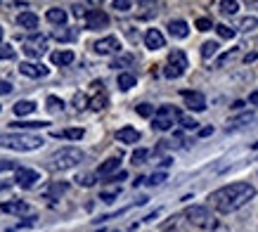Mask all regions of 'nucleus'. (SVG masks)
Listing matches in <instances>:
<instances>
[{
  "instance_id": "36",
  "label": "nucleus",
  "mask_w": 258,
  "mask_h": 232,
  "mask_svg": "<svg viewBox=\"0 0 258 232\" xmlns=\"http://www.w3.org/2000/svg\"><path fill=\"white\" fill-rule=\"evenodd\" d=\"M0 60H15V47L12 45H0Z\"/></svg>"
},
{
  "instance_id": "46",
  "label": "nucleus",
  "mask_w": 258,
  "mask_h": 232,
  "mask_svg": "<svg viewBox=\"0 0 258 232\" xmlns=\"http://www.w3.org/2000/svg\"><path fill=\"white\" fill-rule=\"evenodd\" d=\"M116 197H118V192H102V197H100V199L104 201V204H111V201L116 199Z\"/></svg>"
},
{
  "instance_id": "31",
  "label": "nucleus",
  "mask_w": 258,
  "mask_h": 232,
  "mask_svg": "<svg viewBox=\"0 0 258 232\" xmlns=\"http://www.w3.org/2000/svg\"><path fill=\"white\" fill-rule=\"evenodd\" d=\"M74 107H76V109H86V107H90V100H88L83 93H76V95H74Z\"/></svg>"
},
{
  "instance_id": "8",
  "label": "nucleus",
  "mask_w": 258,
  "mask_h": 232,
  "mask_svg": "<svg viewBox=\"0 0 258 232\" xmlns=\"http://www.w3.org/2000/svg\"><path fill=\"white\" fill-rule=\"evenodd\" d=\"M93 50L97 54H116L121 50V43H118L116 36H107V38H100L93 43Z\"/></svg>"
},
{
  "instance_id": "28",
  "label": "nucleus",
  "mask_w": 258,
  "mask_h": 232,
  "mask_svg": "<svg viewBox=\"0 0 258 232\" xmlns=\"http://www.w3.org/2000/svg\"><path fill=\"white\" fill-rule=\"evenodd\" d=\"M256 26H258V19H256V17H244L242 22H239V29H242V31H253Z\"/></svg>"
},
{
  "instance_id": "16",
  "label": "nucleus",
  "mask_w": 258,
  "mask_h": 232,
  "mask_svg": "<svg viewBox=\"0 0 258 232\" xmlns=\"http://www.w3.org/2000/svg\"><path fill=\"white\" fill-rule=\"evenodd\" d=\"M116 140L118 142H123V145H133V142L140 140V133L135 131V128H131V126H125V128L116 131Z\"/></svg>"
},
{
  "instance_id": "56",
  "label": "nucleus",
  "mask_w": 258,
  "mask_h": 232,
  "mask_svg": "<svg viewBox=\"0 0 258 232\" xmlns=\"http://www.w3.org/2000/svg\"><path fill=\"white\" fill-rule=\"evenodd\" d=\"M0 170H3V166H0Z\"/></svg>"
},
{
  "instance_id": "37",
  "label": "nucleus",
  "mask_w": 258,
  "mask_h": 232,
  "mask_svg": "<svg viewBox=\"0 0 258 232\" xmlns=\"http://www.w3.org/2000/svg\"><path fill=\"white\" fill-rule=\"evenodd\" d=\"M62 135L64 138H69V140H81L83 138V128H69V131H64Z\"/></svg>"
},
{
  "instance_id": "39",
  "label": "nucleus",
  "mask_w": 258,
  "mask_h": 232,
  "mask_svg": "<svg viewBox=\"0 0 258 232\" xmlns=\"http://www.w3.org/2000/svg\"><path fill=\"white\" fill-rule=\"evenodd\" d=\"M74 17H76V19H88V12H90V10H86L83 8V5H74Z\"/></svg>"
},
{
  "instance_id": "3",
  "label": "nucleus",
  "mask_w": 258,
  "mask_h": 232,
  "mask_svg": "<svg viewBox=\"0 0 258 232\" xmlns=\"http://www.w3.org/2000/svg\"><path fill=\"white\" fill-rule=\"evenodd\" d=\"M185 218H187L189 225H195V227H199V230H211L216 232L218 230V218L211 213V209L209 206H187L185 209Z\"/></svg>"
},
{
  "instance_id": "49",
  "label": "nucleus",
  "mask_w": 258,
  "mask_h": 232,
  "mask_svg": "<svg viewBox=\"0 0 258 232\" xmlns=\"http://www.w3.org/2000/svg\"><path fill=\"white\" fill-rule=\"evenodd\" d=\"M125 178H128V173H125V170H118L116 176H111L109 180H114V183H118V180H125Z\"/></svg>"
},
{
  "instance_id": "47",
  "label": "nucleus",
  "mask_w": 258,
  "mask_h": 232,
  "mask_svg": "<svg viewBox=\"0 0 258 232\" xmlns=\"http://www.w3.org/2000/svg\"><path fill=\"white\" fill-rule=\"evenodd\" d=\"M12 93V85L8 81H0V95H10Z\"/></svg>"
},
{
  "instance_id": "13",
  "label": "nucleus",
  "mask_w": 258,
  "mask_h": 232,
  "mask_svg": "<svg viewBox=\"0 0 258 232\" xmlns=\"http://www.w3.org/2000/svg\"><path fill=\"white\" fill-rule=\"evenodd\" d=\"M145 45H147L149 50H161V47L166 45L164 33L159 31V29H149V31L145 33Z\"/></svg>"
},
{
  "instance_id": "41",
  "label": "nucleus",
  "mask_w": 258,
  "mask_h": 232,
  "mask_svg": "<svg viewBox=\"0 0 258 232\" xmlns=\"http://www.w3.org/2000/svg\"><path fill=\"white\" fill-rule=\"evenodd\" d=\"M232 57H235V50H230V52H225L223 57H218V62H216V67H218V69H220V67H225V64L230 62Z\"/></svg>"
},
{
  "instance_id": "53",
  "label": "nucleus",
  "mask_w": 258,
  "mask_h": 232,
  "mask_svg": "<svg viewBox=\"0 0 258 232\" xmlns=\"http://www.w3.org/2000/svg\"><path fill=\"white\" fill-rule=\"evenodd\" d=\"M244 107V102L242 100H235V104H232V109H242Z\"/></svg>"
},
{
  "instance_id": "17",
  "label": "nucleus",
  "mask_w": 258,
  "mask_h": 232,
  "mask_svg": "<svg viewBox=\"0 0 258 232\" xmlns=\"http://www.w3.org/2000/svg\"><path fill=\"white\" fill-rule=\"evenodd\" d=\"M45 17H47V22L55 24V26H64V24H67V19H69V15H67L62 8H50Z\"/></svg>"
},
{
  "instance_id": "44",
  "label": "nucleus",
  "mask_w": 258,
  "mask_h": 232,
  "mask_svg": "<svg viewBox=\"0 0 258 232\" xmlns=\"http://www.w3.org/2000/svg\"><path fill=\"white\" fill-rule=\"evenodd\" d=\"M164 180H166V173H154V176H152L147 183H149V185H161Z\"/></svg>"
},
{
  "instance_id": "55",
  "label": "nucleus",
  "mask_w": 258,
  "mask_h": 232,
  "mask_svg": "<svg viewBox=\"0 0 258 232\" xmlns=\"http://www.w3.org/2000/svg\"><path fill=\"white\" fill-rule=\"evenodd\" d=\"M0 43H3V26H0Z\"/></svg>"
},
{
  "instance_id": "51",
  "label": "nucleus",
  "mask_w": 258,
  "mask_h": 232,
  "mask_svg": "<svg viewBox=\"0 0 258 232\" xmlns=\"http://www.w3.org/2000/svg\"><path fill=\"white\" fill-rule=\"evenodd\" d=\"M213 133V128H202V131H199V135H202V138H206V135H211Z\"/></svg>"
},
{
  "instance_id": "19",
  "label": "nucleus",
  "mask_w": 258,
  "mask_h": 232,
  "mask_svg": "<svg viewBox=\"0 0 258 232\" xmlns=\"http://www.w3.org/2000/svg\"><path fill=\"white\" fill-rule=\"evenodd\" d=\"M71 62H74V52L71 50H57V52H52V64L55 67H67Z\"/></svg>"
},
{
  "instance_id": "54",
  "label": "nucleus",
  "mask_w": 258,
  "mask_h": 232,
  "mask_svg": "<svg viewBox=\"0 0 258 232\" xmlns=\"http://www.w3.org/2000/svg\"><path fill=\"white\" fill-rule=\"evenodd\" d=\"M5 187H8V183H0V190H5Z\"/></svg>"
},
{
  "instance_id": "48",
  "label": "nucleus",
  "mask_w": 258,
  "mask_h": 232,
  "mask_svg": "<svg viewBox=\"0 0 258 232\" xmlns=\"http://www.w3.org/2000/svg\"><path fill=\"white\" fill-rule=\"evenodd\" d=\"M26 43H31V45H45V38H43V36H33V38L26 40Z\"/></svg>"
},
{
  "instance_id": "50",
  "label": "nucleus",
  "mask_w": 258,
  "mask_h": 232,
  "mask_svg": "<svg viewBox=\"0 0 258 232\" xmlns=\"http://www.w3.org/2000/svg\"><path fill=\"white\" fill-rule=\"evenodd\" d=\"M249 104H253V107H258V90H253V93L249 95Z\"/></svg>"
},
{
  "instance_id": "43",
  "label": "nucleus",
  "mask_w": 258,
  "mask_h": 232,
  "mask_svg": "<svg viewBox=\"0 0 258 232\" xmlns=\"http://www.w3.org/2000/svg\"><path fill=\"white\" fill-rule=\"evenodd\" d=\"M76 180H79V185H83V187L95 185V176H90V173H88V176H81V178H76Z\"/></svg>"
},
{
  "instance_id": "21",
  "label": "nucleus",
  "mask_w": 258,
  "mask_h": 232,
  "mask_svg": "<svg viewBox=\"0 0 258 232\" xmlns=\"http://www.w3.org/2000/svg\"><path fill=\"white\" fill-rule=\"evenodd\" d=\"M67 190H69V185H67V183H55V185L47 187L45 197H50V199H59V197H62Z\"/></svg>"
},
{
  "instance_id": "42",
  "label": "nucleus",
  "mask_w": 258,
  "mask_h": 232,
  "mask_svg": "<svg viewBox=\"0 0 258 232\" xmlns=\"http://www.w3.org/2000/svg\"><path fill=\"white\" fill-rule=\"evenodd\" d=\"M133 62V57H131V54H125V57H118V60H114V64H111V67H114V69H121V67H125V64H131Z\"/></svg>"
},
{
  "instance_id": "12",
  "label": "nucleus",
  "mask_w": 258,
  "mask_h": 232,
  "mask_svg": "<svg viewBox=\"0 0 258 232\" xmlns=\"http://www.w3.org/2000/svg\"><path fill=\"white\" fill-rule=\"evenodd\" d=\"M118 166H121V159H118V156H111V159H107V161L97 168L95 176H97V178H111V176H116Z\"/></svg>"
},
{
  "instance_id": "2",
  "label": "nucleus",
  "mask_w": 258,
  "mask_h": 232,
  "mask_svg": "<svg viewBox=\"0 0 258 232\" xmlns=\"http://www.w3.org/2000/svg\"><path fill=\"white\" fill-rule=\"evenodd\" d=\"M45 145V140L29 133H3L0 135V147L15 149V152H33Z\"/></svg>"
},
{
  "instance_id": "7",
  "label": "nucleus",
  "mask_w": 258,
  "mask_h": 232,
  "mask_svg": "<svg viewBox=\"0 0 258 232\" xmlns=\"http://www.w3.org/2000/svg\"><path fill=\"white\" fill-rule=\"evenodd\" d=\"M86 26H88V31H102V29L109 26V15L104 10H90L86 19Z\"/></svg>"
},
{
  "instance_id": "29",
  "label": "nucleus",
  "mask_w": 258,
  "mask_h": 232,
  "mask_svg": "<svg viewBox=\"0 0 258 232\" xmlns=\"http://www.w3.org/2000/svg\"><path fill=\"white\" fill-rule=\"evenodd\" d=\"M216 31H218V36L220 38H235V29H230V26H225V24H218V26H216Z\"/></svg>"
},
{
  "instance_id": "18",
  "label": "nucleus",
  "mask_w": 258,
  "mask_h": 232,
  "mask_svg": "<svg viewBox=\"0 0 258 232\" xmlns=\"http://www.w3.org/2000/svg\"><path fill=\"white\" fill-rule=\"evenodd\" d=\"M3 211L5 213H17V216H22V213H29V204H24L22 199L19 201H8V204H3Z\"/></svg>"
},
{
  "instance_id": "24",
  "label": "nucleus",
  "mask_w": 258,
  "mask_h": 232,
  "mask_svg": "<svg viewBox=\"0 0 258 232\" xmlns=\"http://www.w3.org/2000/svg\"><path fill=\"white\" fill-rule=\"evenodd\" d=\"M12 128H47V121H12Z\"/></svg>"
},
{
  "instance_id": "32",
  "label": "nucleus",
  "mask_w": 258,
  "mask_h": 232,
  "mask_svg": "<svg viewBox=\"0 0 258 232\" xmlns=\"http://www.w3.org/2000/svg\"><path fill=\"white\" fill-rule=\"evenodd\" d=\"M62 107H64V102L59 100V97H55V95L47 97V109H50V111H62Z\"/></svg>"
},
{
  "instance_id": "9",
  "label": "nucleus",
  "mask_w": 258,
  "mask_h": 232,
  "mask_svg": "<svg viewBox=\"0 0 258 232\" xmlns=\"http://www.w3.org/2000/svg\"><path fill=\"white\" fill-rule=\"evenodd\" d=\"M182 100L192 111H204L206 109V97L197 90H182Z\"/></svg>"
},
{
  "instance_id": "34",
  "label": "nucleus",
  "mask_w": 258,
  "mask_h": 232,
  "mask_svg": "<svg viewBox=\"0 0 258 232\" xmlns=\"http://www.w3.org/2000/svg\"><path fill=\"white\" fill-rule=\"evenodd\" d=\"M111 8L118 10V12H128V10L133 8V3H131V0H114V3H111Z\"/></svg>"
},
{
  "instance_id": "6",
  "label": "nucleus",
  "mask_w": 258,
  "mask_h": 232,
  "mask_svg": "<svg viewBox=\"0 0 258 232\" xmlns=\"http://www.w3.org/2000/svg\"><path fill=\"white\" fill-rule=\"evenodd\" d=\"M185 69H187V57H185V52H182V50H173V52L168 54V64H166V69H164V76L180 78L185 74Z\"/></svg>"
},
{
  "instance_id": "23",
  "label": "nucleus",
  "mask_w": 258,
  "mask_h": 232,
  "mask_svg": "<svg viewBox=\"0 0 258 232\" xmlns=\"http://www.w3.org/2000/svg\"><path fill=\"white\" fill-rule=\"evenodd\" d=\"M107 107V95H104V90H100L97 95H93L90 97V109H95V111H100V109Z\"/></svg>"
},
{
  "instance_id": "38",
  "label": "nucleus",
  "mask_w": 258,
  "mask_h": 232,
  "mask_svg": "<svg viewBox=\"0 0 258 232\" xmlns=\"http://www.w3.org/2000/svg\"><path fill=\"white\" fill-rule=\"evenodd\" d=\"M180 124H182V128H187V131H195L197 126H199L192 116H180Z\"/></svg>"
},
{
  "instance_id": "35",
  "label": "nucleus",
  "mask_w": 258,
  "mask_h": 232,
  "mask_svg": "<svg viewBox=\"0 0 258 232\" xmlns=\"http://www.w3.org/2000/svg\"><path fill=\"white\" fill-rule=\"evenodd\" d=\"M147 156H149V152H147V149H135V152H133V156H131V159H133V163H145V159H147Z\"/></svg>"
},
{
  "instance_id": "1",
  "label": "nucleus",
  "mask_w": 258,
  "mask_h": 232,
  "mask_svg": "<svg viewBox=\"0 0 258 232\" xmlns=\"http://www.w3.org/2000/svg\"><path fill=\"white\" fill-rule=\"evenodd\" d=\"M253 197H256V187L253 185H249V183H232V185L216 190L209 197V204L218 213H232V211L242 209L244 204H249Z\"/></svg>"
},
{
  "instance_id": "22",
  "label": "nucleus",
  "mask_w": 258,
  "mask_h": 232,
  "mask_svg": "<svg viewBox=\"0 0 258 232\" xmlns=\"http://www.w3.org/2000/svg\"><path fill=\"white\" fill-rule=\"evenodd\" d=\"M218 50H220V45L216 43V40H206L202 45V57L204 60H211L213 54H218Z\"/></svg>"
},
{
  "instance_id": "4",
  "label": "nucleus",
  "mask_w": 258,
  "mask_h": 232,
  "mask_svg": "<svg viewBox=\"0 0 258 232\" xmlns=\"http://www.w3.org/2000/svg\"><path fill=\"white\" fill-rule=\"evenodd\" d=\"M81 161H83V152H81L79 147H62L52 154L50 168L52 170H69V168H76Z\"/></svg>"
},
{
  "instance_id": "33",
  "label": "nucleus",
  "mask_w": 258,
  "mask_h": 232,
  "mask_svg": "<svg viewBox=\"0 0 258 232\" xmlns=\"http://www.w3.org/2000/svg\"><path fill=\"white\" fill-rule=\"evenodd\" d=\"M195 26H197V31H209V29H213V22L209 17H199Z\"/></svg>"
},
{
  "instance_id": "14",
  "label": "nucleus",
  "mask_w": 258,
  "mask_h": 232,
  "mask_svg": "<svg viewBox=\"0 0 258 232\" xmlns=\"http://www.w3.org/2000/svg\"><path fill=\"white\" fill-rule=\"evenodd\" d=\"M168 33H171L173 38H187L189 36L187 22H182V19H173V22H168Z\"/></svg>"
},
{
  "instance_id": "5",
  "label": "nucleus",
  "mask_w": 258,
  "mask_h": 232,
  "mask_svg": "<svg viewBox=\"0 0 258 232\" xmlns=\"http://www.w3.org/2000/svg\"><path fill=\"white\" fill-rule=\"evenodd\" d=\"M180 111L175 107H171V104H164V107L157 109V114H154V128L157 131H171L173 126L180 121Z\"/></svg>"
},
{
  "instance_id": "52",
  "label": "nucleus",
  "mask_w": 258,
  "mask_h": 232,
  "mask_svg": "<svg viewBox=\"0 0 258 232\" xmlns=\"http://www.w3.org/2000/svg\"><path fill=\"white\" fill-rule=\"evenodd\" d=\"M258 54L256 52H251V54H246V57H244V62H253V60H256Z\"/></svg>"
},
{
  "instance_id": "10",
  "label": "nucleus",
  "mask_w": 258,
  "mask_h": 232,
  "mask_svg": "<svg viewBox=\"0 0 258 232\" xmlns=\"http://www.w3.org/2000/svg\"><path fill=\"white\" fill-rule=\"evenodd\" d=\"M15 180H17V185H19V187H33V185H36V183L40 180V176H38V170H31V168H17Z\"/></svg>"
},
{
  "instance_id": "20",
  "label": "nucleus",
  "mask_w": 258,
  "mask_h": 232,
  "mask_svg": "<svg viewBox=\"0 0 258 232\" xmlns=\"http://www.w3.org/2000/svg\"><path fill=\"white\" fill-rule=\"evenodd\" d=\"M33 111H36V102H31V100H19L15 104L17 116H29V114H33Z\"/></svg>"
},
{
  "instance_id": "30",
  "label": "nucleus",
  "mask_w": 258,
  "mask_h": 232,
  "mask_svg": "<svg viewBox=\"0 0 258 232\" xmlns=\"http://www.w3.org/2000/svg\"><path fill=\"white\" fill-rule=\"evenodd\" d=\"M135 111H138L140 116H145V119H147V116H154V114H157V111H154V107H152V104H147V102L138 104V107H135Z\"/></svg>"
},
{
  "instance_id": "27",
  "label": "nucleus",
  "mask_w": 258,
  "mask_h": 232,
  "mask_svg": "<svg viewBox=\"0 0 258 232\" xmlns=\"http://www.w3.org/2000/svg\"><path fill=\"white\" fill-rule=\"evenodd\" d=\"M218 8L223 15H237V10H239V3H227V0H223V3H218Z\"/></svg>"
},
{
  "instance_id": "40",
  "label": "nucleus",
  "mask_w": 258,
  "mask_h": 232,
  "mask_svg": "<svg viewBox=\"0 0 258 232\" xmlns=\"http://www.w3.org/2000/svg\"><path fill=\"white\" fill-rule=\"evenodd\" d=\"M62 29H64V26H62ZM62 29H55V31H52V36H55L57 40H71V38H74V33L62 31Z\"/></svg>"
},
{
  "instance_id": "11",
  "label": "nucleus",
  "mask_w": 258,
  "mask_h": 232,
  "mask_svg": "<svg viewBox=\"0 0 258 232\" xmlns=\"http://www.w3.org/2000/svg\"><path fill=\"white\" fill-rule=\"evenodd\" d=\"M19 74L26 78H38V76H47V69L43 64H33V62H22L19 64Z\"/></svg>"
},
{
  "instance_id": "25",
  "label": "nucleus",
  "mask_w": 258,
  "mask_h": 232,
  "mask_svg": "<svg viewBox=\"0 0 258 232\" xmlns=\"http://www.w3.org/2000/svg\"><path fill=\"white\" fill-rule=\"evenodd\" d=\"M135 83H138V81H135L133 74H121V76H118V88H121V90H131Z\"/></svg>"
},
{
  "instance_id": "45",
  "label": "nucleus",
  "mask_w": 258,
  "mask_h": 232,
  "mask_svg": "<svg viewBox=\"0 0 258 232\" xmlns=\"http://www.w3.org/2000/svg\"><path fill=\"white\" fill-rule=\"evenodd\" d=\"M251 119H253V114H251V111H249V114H242V116H239V119H235L232 124H235V126H244V124H249Z\"/></svg>"
},
{
  "instance_id": "15",
  "label": "nucleus",
  "mask_w": 258,
  "mask_h": 232,
  "mask_svg": "<svg viewBox=\"0 0 258 232\" xmlns=\"http://www.w3.org/2000/svg\"><path fill=\"white\" fill-rule=\"evenodd\" d=\"M17 24L22 26L24 31H36L38 29V17L33 15V12H22V15L17 17Z\"/></svg>"
},
{
  "instance_id": "26",
  "label": "nucleus",
  "mask_w": 258,
  "mask_h": 232,
  "mask_svg": "<svg viewBox=\"0 0 258 232\" xmlns=\"http://www.w3.org/2000/svg\"><path fill=\"white\" fill-rule=\"evenodd\" d=\"M24 52L29 54V57H43L45 54V45H31V43H26Z\"/></svg>"
}]
</instances>
